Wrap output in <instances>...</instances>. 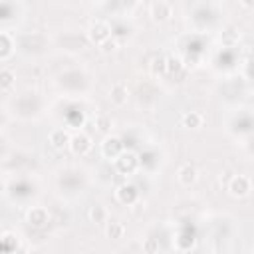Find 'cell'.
<instances>
[{"mask_svg": "<svg viewBox=\"0 0 254 254\" xmlns=\"http://www.w3.org/2000/svg\"><path fill=\"white\" fill-rule=\"evenodd\" d=\"M2 191H4V183H2V181H0V193H2Z\"/></svg>", "mask_w": 254, "mask_h": 254, "instance_id": "22", "label": "cell"}, {"mask_svg": "<svg viewBox=\"0 0 254 254\" xmlns=\"http://www.w3.org/2000/svg\"><path fill=\"white\" fill-rule=\"evenodd\" d=\"M50 143H52L56 149H64V147L70 145V137L64 129H56V131H52V135H50Z\"/></svg>", "mask_w": 254, "mask_h": 254, "instance_id": "9", "label": "cell"}, {"mask_svg": "<svg viewBox=\"0 0 254 254\" xmlns=\"http://www.w3.org/2000/svg\"><path fill=\"white\" fill-rule=\"evenodd\" d=\"M137 167V157L133 153H123L121 159H117V169L121 173H131Z\"/></svg>", "mask_w": 254, "mask_h": 254, "instance_id": "5", "label": "cell"}, {"mask_svg": "<svg viewBox=\"0 0 254 254\" xmlns=\"http://www.w3.org/2000/svg\"><path fill=\"white\" fill-rule=\"evenodd\" d=\"M121 149H123V143L117 137H108L104 141V153L108 157H117L121 153Z\"/></svg>", "mask_w": 254, "mask_h": 254, "instance_id": "6", "label": "cell"}, {"mask_svg": "<svg viewBox=\"0 0 254 254\" xmlns=\"http://www.w3.org/2000/svg\"><path fill=\"white\" fill-rule=\"evenodd\" d=\"M123 231H125L123 224L113 220V222H109V224H108V228H106V235H108L109 238H119V236L123 235Z\"/></svg>", "mask_w": 254, "mask_h": 254, "instance_id": "14", "label": "cell"}, {"mask_svg": "<svg viewBox=\"0 0 254 254\" xmlns=\"http://www.w3.org/2000/svg\"><path fill=\"white\" fill-rule=\"evenodd\" d=\"M70 149L73 151L75 155H86L88 151L91 149V141L86 135H75L73 139H70Z\"/></svg>", "mask_w": 254, "mask_h": 254, "instance_id": "4", "label": "cell"}, {"mask_svg": "<svg viewBox=\"0 0 254 254\" xmlns=\"http://www.w3.org/2000/svg\"><path fill=\"white\" fill-rule=\"evenodd\" d=\"M109 97H111V101L115 106H123L125 101H127V86L125 84H115L113 88H111V93H109Z\"/></svg>", "mask_w": 254, "mask_h": 254, "instance_id": "7", "label": "cell"}, {"mask_svg": "<svg viewBox=\"0 0 254 254\" xmlns=\"http://www.w3.org/2000/svg\"><path fill=\"white\" fill-rule=\"evenodd\" d=\"M165 70V58H155L153 60V66H151V72L153 73H159Z\"/></svg>", "mask_w": 254, "mask_h": 254, "instance_id": "20", "label": "cell"}, {"mask_svg": "<svg viewBox=\"0 0 254 254\" xmlns=\"http://www.w3.org/2000/svg\"><path fill=\"white\" fill-rule=\"evenodd\" d=\"M143 248H145L147 254H155L157 248H159V242H157L155 238H147V240L143 242Z\"/></svg>", "mask_w": 254, "mask_h": 254, "instance_id": "19", "label": "cell"}, {"mask_svg": "<svg viewBox=\"0 0 254 254\" xmlns=\"http://www.w3.org/2000/svg\"><path fill=\"white\" fill-rule=\"evenodd\" d=\"M183 125H185V127H193V129H197V127L202 125V115L197 113V111L185 113V115H183Z\"/></svg>", "mask_w": 254, "mask_h": 254, "instance_id": "11", "label": "cell"}, {"mask_svg": "<svg viewBox=\"0 0 254 254\" xmlns=\"http://www.w3.org/2000/svg\"><path fill=\"white\" fill-rule=\"evenodd\" d=\"M111 30H109V26L106 22H95L93 26L90 28V38H91V42H95V44H104L106 40H109V34Z\"/></svg>", "mask_w": 254, "mask_h": 254, "instance_id": "1", "label": "cell"}, {"mask_svg": "<svg viewBox=\"0 0 254 254\" xmlns=\"http://www.w3.org/2000/svg\"><path fill=\"white\" fill-rule=\"evenodd\" d=\"M101 46H104V50H106V52H109V50H115V42H113V40H106V42L101 44Z\"/></svg>", "mask_w": 254, "mask_h": 254, "instance_id": "21", "label": "cell"}, {"mask_svg": "<svg viewBox=\"0 0 254 254\" xmlns=\"http://www.w3.org/2000/svg\"><path fill=\"white\" fill-rule=\"evenodd\" d=\"M90 218L93 220V222H106V218H108V211H106V207H101V205H97V207H91V211H90Z\"/></svg>", "mask_w": 254, "mask_h": 254, "instance_id": "13", "label": "cell"}, {"mask_svg": "<svg viewBox=\"0 0 254 254\" xmlns=\"http://www.w3.org/2000/svg\"><path fill=\"white\" fill-rule=\"evenodd\" d=\"M135 197H137V191H135L133 187H121V189L117 191V199H119L121 202H133Z\"/></svg>", "mask_w": 254, "mask_h": 254, "instance_id": "12", "label": "cell"}, {"mask_svg": "<svg viewBox=\"0 0 254 254\" xmlns=\"http://www.w3.org/2000/svg\"><path fill=\"white\" fill-rule=\"evenodd\" d=\"M10 52V40L6 34H0V56H6Z\"/></svg>", "mask_w": 254, "mask_h": 254, "instance_id": "18", "label": "cell"}, {"mask_svg": "<svg viewBox=\"0 0 254 254\" xmlns=\"http://www.w3.org/2000/svg\"><path fill=\"white\" fill-rule=\"evenodd\" d=\"M95 127H97L101 133H108V131L111 129V117H108V115H99V117L95 119Z\"/></svg>", "mask_w": 254, "mask_h": 254, "instance_id": "16", "label": "cell"}, {"mask_svg": "<svg viewBox=\"0 0 254 254\" xmlns=\"http://www.w3.org/2000/svg\"><path fill=\"white\" fill-rule=\"evenodd\" d=\"M165 70H169L171 73H177L183 70V62L179 58H167L165 60Z\"/></svg>", "mask_w": 254, "mask_h": 254, "instance_id": "17", "label": "cell"}, {"mask_svg": "<svg viewBox=\"0 0 254 254\" xmlns=\"http://www.w3.org/2000/svg\"><path fill=\"white\" fill-rule=\"evenodd\" d=\"M171 12H173V8H171L169 2H161V0H159V2H153V4H151V16H153V20H157V22L169 20Z\"/></svg>", "mask_w": 254, "mask_h": 254, "instance_id": "3", "label": "cell"}, {"mask_svg": "<svg viewBox=\"0 0 254 254\" xmlns=\"http://www.w3.org/2000/svg\"><path fill=\"white\" fill-rule=\"evenodd\" d=\"M28 220H30L32 224H36V226H42V224L48 220V215H46L44 209L36 207V209H32V211L28 213Z\"/></svg>", "mask_w": 254, "mask_h": 254, "instance_id": "10", "label": "cell"}, {"mask_svg": "<svg viewBox=\"0 0 254 254\" xmlns=\"http://www.w3.org/2000/svg\"><path fill=\"white\" fill-rule=\"evenodd\" d=\"M14 84V73L10 70H0V90H8Z\"/></svg>", "mask_w": 254, "mask_h": 254, "instance_id": "15", "label": "cell"}, {"mask_svg": "<svg viewBox=\"0 0 254 254\" xmlns=\"http://www.w3.org/2000/svg\"><path fill=\"white\" fill-rule=\"evenodd\" d=\"M197 177H199V173H197V169L193 165H183L181 171H179V181L183 185H187V187L197 181Z\"/></svg>", "mask_w": 254, "mask_h": 254, "instance_id": "8", "label": "cell"}, {"mask_svg": "<svg viewBox=\"0 0 254 254\" xmlns=\"http://www.w3.org/2000/svg\"><path fill=\"white\" fill-rule=\"evenodd\" d=\"M228 191H231L233 197H244V195H248V191H250L248 177H242V175L235 177V179L231 181V185H228Z\"/></svg>", "mask_w": 254, "mask_h": 254, "instance_id": "2", "label": "cell"}]
</instances>
